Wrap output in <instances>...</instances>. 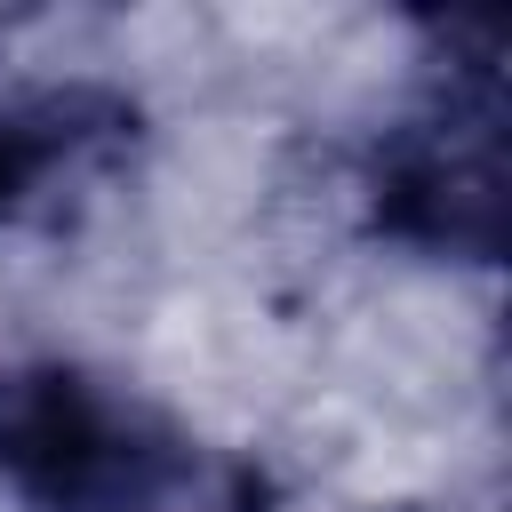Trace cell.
<instances>
[{
  "label": "cell",
  "instance_id": "1",
  "mask_svg": "<svg viewBox=\"0 0 512 512\" xmlns=\"http://www.w3.org/2000/svg\"><path fill=\"white\" fill-rule=\"evenodd\" d=\"M0 488L24 512H264L256 472H208L168 408L80 360L0 376Z\"/></svg>",
  "mask_w": 512,
  "mask_h": 512
},
{
  "label": "cell",
  "instance_id": "2",
  "mask_svg": "<svg viewBox=\"0 0 512 512\" xmlns=\"http://www.w3.org/2000/svg\"><path fill=\"white\" fill-rule=\"evenodd\" d=\"M376 232L424 256L496 264L504 248V56L496 24H448V64L368 152Z\"/></svg>",
  "mask_w": 512,
  "mask_h": 512
},
{
  "label": "cell",
  "instance_id": "3",
  "mask_svg": "<svg viewBox=\"0 0 512 512\" xmlns=\"http://www.w3.org/2000/svg\"><path fill=\"white\" fill-rule=\"evenodd\" d=\"M120 104L104 88H56V80H24L0 72V216L32 208L48 184L80 176L112 136H120Z\"/></svg>",
  "mask_w": 512,
  "mask_h": 512
}]
</instances>
